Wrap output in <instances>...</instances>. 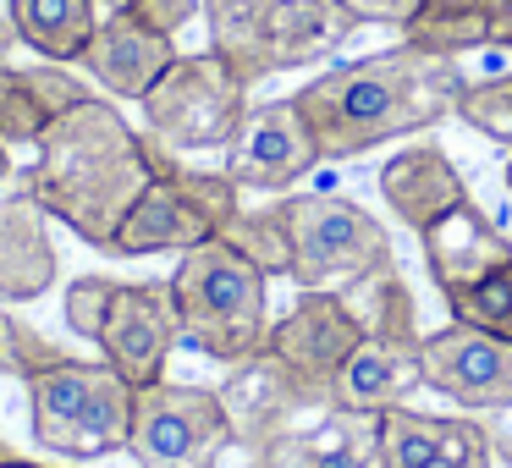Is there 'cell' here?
<instances>
[{"mask_svg": "<svg viewBox=\"0 0 512 468\" xmlns=\"http://www.w3.org/2000/svg\"><path fill=\"white\" fill-rule=\"evenodd\" d=\"M94 6H100V12L111 17V12H127V6H133V0H94Z\"/></svg>", "mask_w": 512, "mask_h": 468, "instance_id": "37", "label": "cell"}, {"mask_svg": "<svg viewBox=\"0 0 512 468\" xmlns=\"http://www.w3.org/2000/svg\"><path fill=\"white\" fill-rule=\"evenodd\" d=\"M490 17H496L490 0H419V12L402 23V45L457 61L490 45Z\"/></svg>", "mask_w": 512, "mask_h": 468, "instance_id": "25", "label": "cell"}, {"mask_svg": "<svg viewBox=\"0 0 512 468\" xmlns=\"http://www.w3.org/2000/svg\"><path fill=\"white\" fill-rule=\"evenodd\" d=\"M419 386V347H391V342H364L331 380V408H358V413H386Z\"/></svg>", "mask_w": 512, "mask_h": 468, "instance_id": "21", "label": "cell"}, {"mask_svg": "<svg viewBox=\"0 0 512 468\" xmlns=\"http://www.w3.org/2000/svg\"><path fill=\"white\" fill-rule=\"evenodd\" d=\"M314 166H320V144H314L298 100H270V105H248L243 127H237L232 144H226L221 171L237 188L287 193L292 182H303Z\"/></svg>", "mask_w": 512, "mask_h": 468, "instance_id": "11", "label": "cell"}, {"mask_svg": "<svg viewBox=\"0 0 512 468\" xmlns=\"http://www.w3.org/2000/svg\"><path fill=\"white\" fill-rule=\"evenodd\" d=\"M149 182H155L149 138L133 133L111 100H83L34 144V166H28L23 188L45 204L50 221L111 254L127 210L144 199Z\"/></svg>", "mask_w": 512, "mask_h": 468, "instance_id": "2", "label": "cell"}, {"mask_svg": "<svg viewBox=\"0 0 512 468\" xmlns=\"http://www.w3.org/2000/svg\"><path fill=\"white\" fill-rule=\"evenodd\" d=\"M419 243H424V265H430V276L441 292L474 287V281L490 276L496 265H512V237L501 232L490 215H479L474 199L457 204L452 215H441L435 226H424Z\"/></svg>", "mask_w": 512, "mask_h": 468, "instance_id": "20", "label": "cell"}, {"mask_svg": "<svg viewBox=\"0 0 512 468\" xmlns=\"http://www.w3.org/2000/svg\"><path fill=\"white\" fill-rule=\"evenodd\" d=\"M364 342V325L353 320L342 292H303L281 320H270L265 347L287 364V375L303 386L309 408H331V380Z\"/></svg>", "mask_w": 512, "mask_h": 468, "instance_id": "9", "label": "cell"}, {"mask_svg": "<svg viewBox=\"0 0 512 468\" xmlns=\"http://www.w3.org/2000/svg\"><path fill=\"white\" fill-rule=\"evenodd\" d=\"M419 386L452 397L457 408H507L512 402V342L452 320L419 342Z\"/></svg>", "mask_w": 512, "mask_h": 468, "instance_id": "12", "label": "cell"}, {"mask_svg": "<svg viewBox=\"0 0 512 468\" xmlns=\"http://www.w3.org/2000/svg\"><path fill=\"white\" fill-rule=\"evenodd\" d=\"M6 177H12V149L0 144V182H6Z\"/></svg>", "mask_w": 512, "mask_h": 468, "instance_id": "38", "label": "cell"}, {"mask_svg": "<svg viewBox=\"0 0 512 468\" xmlns=\"http://www.w3.org/2000/svg\"><path fill=\"white\" fill-rule=\"evenodd\" d=\"M457 116H463L474 133H485V138H496V144L512 149V72L507 78L468 83L463 100H457Z\"/></svg>", "mask_w": 512, "mask_h": 468, "instance_id": "29", "label": "cell"}, {"mask_svg": "<svg viewBox=\"0 0 512 468\" xmlns=\"http://www.w3.org/2000/svg\"><path fill=\"white\" fill-rule=\"evenodd\" d=\"M380 199L391 204L402 226L424 232L441 215H452L457 204H468V182L463 171L446 160L441 144H408L380 166Z\"/></svg>", "mask_w": 512, "mask_h": 468, "instance_id": "17", "label": "cell"}, {"mask_svg": "<svg viewBox=\"0 0 512 468\" xmlns=\"http://www.w3.org/2000/svg\"><path fill=\"white\" fill-rule=\"evenodd\" d=\"M358 28L364 23L347 12L342 0H276V17H270V56H276V72L336 56Z\"/></svg>", "mask_w": 512, "mask_h": 468, "instance_id": "22", "label": "cell"}, {"mask_svg": "<svg viewBox=\"0 0 512 468\" xmlns=\"http://www.w3.org/2000/svg\"><path fill=\"white\" fill-rule=\"evenodd\" d=\"M490 45H507L512 50V0H507V6H496V17H490Z\"/></svg>", "mask_w": 512, "mask_h": 468, "instance_id": "36", "label": "cell"}, {"mask_svg": "<svg viewBox=\"0 0 512 468\" xmlns=\"http://www.w3.org/2000/svg\"><path fill=\"white\" fill-rule=\"evenodd\" d=\"M23 45V34H17V23H12V6H6V0H0V67H12V50Z\"/></svg>", "mask_w": 512, "mask_h": 468, "instance_id": "35", "label": "cell"}, {"mask_svg": "<svg viewBox=\"0 0 512 468\" xmlns=\"http://www.w3.org/2000/svg\"><path fill=\"white\" fill-rule=\"evenodd\" d=\"M380 457V413L320 408L314 424H292L287 435L254 452L259 468H375Z\"/></svg>", "mask_w": 512, "mask_h": 468, "instance_id": "16", "label": "cell"}, {"mask_svg": "<svg viewBox=\"0 0 512 468\" xmlns=\"http://www.w3.org/2000/svg\"><path fill=\"white\" fill-rule=\"evenodd\" d=\"M94 342H100L105 364L116 375H127L133 386L166 380V358L182 342L171 281H111L100 325H94Z\"/></svg>", "mask_w": 512, "mask_h": 468, "instance_id": "10", "label": "cell"}, {"mask_svg": "<svg viewBox=\"0 0 512 468\" xmlns=\"http://www.w3.org/2000/svg\"><path fill=\"white\" fill-rule=\"evenodd\" d=\"M215 397H221V413H226V424H232V446H243L248 457L265 452L276 435H287L298 413H309L303 386L287 375V364H281L270 347H259L254 358L226 369Z\"/></svg>", "mask_w": 512, "mask_h": 468, "instance_id": "13", "label": "cell"}, {"mask_svg": "<svg viewBox=\"0 0 512 468\" xmlns=\"http://www.w3.org/2000/svg\"><path fill=\"white\" fill-rule=\"evenodd\" d=\"M446 309H452V320L512 342V265H496L490 276H479L474 287L446 292Z\"/></svg>", "mask_w": 512, "mask_h": 468, "instance_id": "28", "label": "cell"}, {"mask_svg": "<svg viewBox=\"0 0 512 468\" xmlns=\"http://www.w3.org/2000/svg\"><path fill=\"white\" fill-rule=\"evenodd\" d=\"M485 435H490V452H496L501 463L512 468V402H507V408H496V413H490Z\"/></svg>", "mask_w": 512, "mask_h": 468, "instance_id": "34", "label": "cell"}, {"mask_svg": "<svg viewBox=\"0 0 512 468\" xmlns=\"http://www.w3.org/2000/svg\"><path fill=\"white\" fill-rule=\"evenodd\" d=\"M105 292H111V276H78L67 287V325L78 336H89V342H94V325H100Z\"/></svg>", "mask_w": 512, "mask_h": 468, "instance_id": "31", "label": "cell"}, {"mask_svg": "<svg viewBox=\"0 0 512 468\" xmlns=\"http://www.w3.org/2000/svg\"><path fill=\"white\" fill-rule=\"evenodd\" d=\"M342 6L358 17V23H391V28H402L413 12H419V0H342Z\"/></svg>", "mask_w": 512, "mask_h": 468, "instance_id": "33", "label": "cell"}, {"mask_svg": "<svg viewBox=\"0 0 512 468\" xmlns=\"http://www.w3.org/2000/svg\"><path fill=\"white\" fill-rule=\"evenodd\" d=\"M34 441L61 457H111L127 452V424H133V380L111 364L89 358H61L23 380Z\"/></svg>", "mask_w": 512, "mask_h": 468, "instance_id": "4", "label": "cell"}, {"mask_svg": "<svg viewBox=\"0 0 512 468\" xmlns=\"http://www.w3.org/2000/svg\"><path fill=\"white\" fill-rule=\"evenodd\" d=\"M171 298H177L182 342L215 364H243L270 336V276L248 265L226 237H210L182 254Z\"/></svg>", "mask_w": 512, "mask_h": 468, "instance_id": "3", "label": "cell"}, {"mask_svg": "<svg viewBox=\"0 0 512 468\" xmlns=\"http://www.w3.org/2000/svg\"><path fill=\"white\" fill-rule=\"evenodd\" d=\"M56 287V243L50 215L28 188L0 193V298L34 303Z\"/></svg>", "mask_w": 512, "mask_h": 468, "instance_id": "19", "label": "cell"}, {"mask_svg": "<svg viewBox=\"0 0 512 468\" xmlns=\"http://www.w3.org/2000/svg\"><path fill=\"white\" fill-rule=\"evenodd\" d=\"M0 468H45V463H28V457H6Z\"/></svg>", "mask_w": 512, "mask_h": 468, "instance_id": "39", "label": "cell"}, {"mask_svg": "<svg viewBox=\"0 0 512 468\" xmlns=\"http://www.w3.org/2000/svg\"><path fill=\"white\" fill-rule=\"evenodd\" d=\"M6 457H12V446H6V441H0V463H6Z\"/></svg>", "mask_w": 512, "mask_h": 468, "instance_id": "40", "label": "cell"}, {"mask_svg": "<svg viewBox=\"0 0 512 468\" xmlns=\"http://www.w3.org/2000/svg\"><path fill=\"white\" fill-rule=\"evenodd\" d=\"M243 210V188L226 171H193L171 166L144 188V199L127 210L122 232H116L111 254L116 259H144V254H188V248L210 243L232 226Z\"/></svg>", "mask_w": 512, "mask_h": 468, "instance_id": "6", "label": "cell"}, {"mask_svg": "<svg viewBox=\"0 0 512 468\" xmlns=\"http://www.w3.org/2000/svg\"><path fill=\"white\" fill-rule=\"evenodd\" d=\"M270 17H276V0H204L210 50L248 83V89L276 72V56H270Z\"/></svg>", "mask_w": 512, "mask_h": 468, "instance_id": "23", "label": "cell"}, {"mask_svg": "<svg viewBox=\"0 0 512 468\" xmlns=\"http://www.w3.org/2000/svg\"><path fill=\"white\" fill-rule=\"evenodd\" d=\"M347 309H353V320L364 325V336H375V342H391V347H419V303H413V287L408 276L397 270V259H391L386 270H375V276L353 281V287L342 292Z\"/></svg>", "mask_w": 512, "mask_h": 468, "instance_id": "26", "label": "cell"}, {"mask_svg": "<svg viewBox=\"0 0 512 468\" xmlns=\"http://www.w3.org/2000/svg\"><path fill=\"white\" fill-rule=\"evenodd\" d=\"M507 193H512V160H507Z\"/></svg>", "mask_w": 512, "mask_h": 468, "instance_id": "41", "label": "cell"}, {"mask_svg": "<svg viewBox=\"0 0 512 468\" xmlns=\"http://www.w3.org/2000/svg\"><path fill=\"white\" fill-rule=\"evenodd\" d=\"M281 215L292 237L287 281L298 292H347L353 281L391 265L386 226L342 193H287Z\"/></svg>", "mask_w": 512, "mask_h": 468, "instance_id": "5", "label": "cell"}, {"mask_svg": "<svg viewBox=\"0 0 512 468\" xmlns=\"http://www.w3.org/2000/svg\"><path fill=\"white\" fill-rule=\"evenodd\" d=\"M94 100L89 83L72 78L61 61L39 67H0V144H39L67 111Z\"/></svg>", "mask_w": 512, "mask_h": 468, "instance_id": "18", "label": "cell"}, {"mask_svg": "<svg viewBox=\"0 0 512 468\" xmlns=\"http://www.w3.org/2000/svg\"><path fill=\"white\" fill-rule=\"evenodd\" d=\"M490 435L468 413H419L408 402L380 413L375 468H490Z\"/></svg>", "mask_w": 512, "mask_h": 468, "instance_id": "14", "label": "cell"}, {"mask_svg": "<svg viewBox=\"0 0 512 468\" xmlns=\"http://www.w3.org/2000/svg\"><path fill=\"white\" fill-rule=\"evenodd\" d=\"M127 12H133L144 28H155V34L177 39L182 28L193 23V12H204V6H199V0H133Z\"/></svg>", "mask_w": 512, "mask_h": 468, "instance_id": "32", "label": "cell"}, {"mask_svg": "<svg viewBox=\"0 0 512 468\" xmlns=\"http://www.w3.org/2000/svg\"><path fill=\"white\" fill-rule=\"evenodd\" d=\"M61 358H67V347H56L50 336H39L34 325L12 320V314L0 309V375L28 380V375H39V369L61 364Z\"/></svg>", "mask_w": 512, "mask_h": 468, "instance_id": "30", "label": "cell"}, {"mask_svg": "<svg viewBox=\"0 0 512 468\" xmlns=\"http://www.w3.org/2000/svg\"><path fill=\"white\" fill-rule=\"evenodd\" d=\"M226 446H232V424L215 391L171 386V380L133 391L127 457L138 468H215Z\"/></svg>", "mask_w": 512, "mask_h": 468, "instance_id": "8", "label": "cell"}, {"mask_svg": "<svg viewBox=\"0 0 512 468\" xmlns=\"http://www.w3.org/2000/svg\"><path fill=\"white\" fill-rule=\"evenodd\" d=\"M226 243L259 265L265 276H287L292 270V237H287V215H281V199L276 204H259V210H237L232 226H226Z\"/></svg>", "mask_w": 512, "mask_h": 468, "instance_id": "27", "label": "cell"}, {"mask_svg": "<svg viewBox=\"0 0 512 468\" xmlns=\"http://www.w3.org/2000/svg\"><path fill=\"white\" fill-rule=\"evenodd\" d=\"M138 105H144V133L177 155L226 149L248 116V83L215 50H204V56H177Z\"/></svg>", "mask_w": 512, "mask_h": 468, "instance_id": "7", "label": "cell"}, {"mask_svg": "<svg viewBox=\"0 0 512 468\" xmlns=\"http://www.w3.org/2000/svg\"><path fill=\"white\" fill-rule=\"evenodd\" d=\"M171 61H177V39L144 28L133 12H111V17H100V28H94L89 50L78 56V67L111 100H144Z\"/></svg>", "mask_w": 512, "mask_h": 468, "instance_id": "15", "label": "cell"}, {"mask_svg": "<svg viewBox=\"0 0 512 468\" xmlns=\"http://www.w3.org/2000/svg\"><path fill=\"white\" fill-rule=\"evenodd\" d=\"M463 89L468 78L457 61L424 56L413 45H391L364 61L320 72L292 100L320 144V160H353L375 144L424 133V127L457 116Z\"/></svg>", "mask_w": 512, "mask_h": 468, "instance_id": "1", "label": "cell"}, {"mask_svg": "<svg viewBox=\"0 0 512 468\" xmlns=\"http://www.w3.org/2000/svg\"><path fill=\"white\" fill-rule=\"evenodd\" d=\"M248 463H254V457H248ZM254 468H259V463H254Z\"/></svg>", "mask_w": 512, "mask_h": 468, "instance_id": "43", "label": "cell"}, {"mask_svg": "<svg viewBox=\"0 0 512 468\" xmlns=\"http://www.w3.org/2000/svg\"><path fill=\"white\" fill-rule=\"evenodd\" d=\"M490 6H507V0H490Z\"/></svg>", "mask_w": 512, "mask_h": 468, "instance_id": "42", "label": "cell"}, {"mask_svg": "<svg viewBox=\"0 0 512 468\" xmlns=\"http://www.w3.org/2000/svg\"><path fill=\"white\" fill-rule=\"evenodd\" d=\"M12 6V23L23 34L28 50H39L45 61H72L89 50L94 28H100V6L94 0H6Z\"/></svg>", "mask_w": 512, "mask_h": 468, "instance_id": "24", "label": "cell"}]
</instances>
